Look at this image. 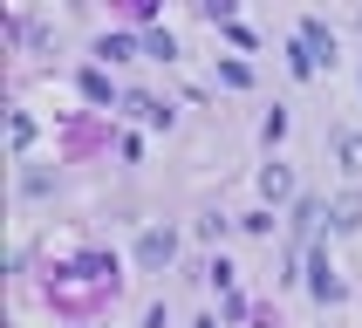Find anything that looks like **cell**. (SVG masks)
<instances>
[{
	"label": "cell",
	"mask_w": 362,
	"mask_h": 328,
	"mask_svg": "<svg viewBox=\"0 0 362 328\" xmlns=\"http://www.w3.org/2000/svg\"><path fill=\"white\" fill-rule=\"evenodd\" d=\"M171 260H178V233H171V226L137 233V274H164Z\"/></svg>",
	"instance_id": "6da1fadb"
},
{
	"label": "cell",
	"mask_w": 362,
	"mask_h": 328,
	"mask_svg": "<svg viewBox=\"0 0 362 328\" xmlns=\"http://www.w3.org/2000/svg\"><path fill=\"white\" fill-rule=\"evenodd\" d=\"M260 199H267V205L294 199V171H287V164H267V171H260Z\"/></svg>",
	"instance_id": "7a4b0ae2"
},
{
	"label": "cell",
	"mask_w": 362,
	"mask_h": 328,
	"mask_svg": "<svg viewBox=\"0 0 362 328\" xmlns=\"http://www.w3.org/2000/svg\"><path fill=\"white\" fill-rule=\"evenodd\" d=\"M301 41H308V55H315V62H335V35H328V20L308 14L301 20Z\"/></svg>",
	"instance_id": "3957f363"
},
{
	"label": "cell",
	"mask_w": 362,
	"mask_h": 328,
	"mask_svg": "<svg viewBox=\"0 0 362 328\" xmlns=\"http://www.w3.org/2000/svg\"><path fill=\"white\" fill-rule=\"evenodd\" d=\"M322 219H328V205H322V199H301V205H294V246L315 240V226H322Z\"/></svg>",
	"instance_id": "277c9868"
},
{
	"label": "cell",
	"mask_w": 362,
	"mask_h": 328,
	"mask_svg": "<svg viewBox=\"0 0 362 328\" xmlns=\"http://www.w3.org/2000/svg\"><path fill=\"white\" fill-rule=\"evenodd\" d=\"M328 226H335V233H362V199L356 192H342V199L328 205Z\"/></svg>",
	"instance_id": "5b68a950"
},
{
	"label": "cell",
	"mask_w": 362,
	"mask_h": 328,
	"mask_svg": "<svg viewBox=\"0 0 362 328\" xmlns=\"http://www.w3.org/2000/svg\"><path fill=\"white\" fill-rule=\"evenodd\" d=\"M335 164H342V178H362V130H342L335 137Z\"/></svg>",
	"instance_id": "8992f818"
},
{
	"label": "cell",
	"mask_w": 362,
	"mask_h": 328,
	"mask_svg": "<svg viewBox=\"0 0 362 328\" xmlns=\"http://www.w3.org/2000/svg\"><path fill=\"white\" fill-rule=\"evenodd\" d=\"M7 151H14V158H28V151H35V117H28V110H14V117H7Z\"/></svg>",
	"instance_id": "52a82bcc"
},
{
	"label": "cell",
	"mask_w": 362,
	"mask_h": 328,
	"mask_svg": "<svg viewBox=\"0 0 362 328\" xmlns=\"http://www.w3.org/2000/svg\"><path fill=\"white\" fill-rule=\"evenodd\" d=\"M308 287H315V301H342V281H335V266H328V260L308 266Z\"/></svg>",
	"instance_id": "ba28073f"
},
{
	"label": "cell",
	"mask_w": 362,
	"mask_h": 328,
	"mask_svg": "<svg viewBox=\"0 0 362 328\" xmlns=\"http://www.w3.org/2000/svg\"><path fill=\"white\" fill-rule=\"evenodd\" d=\"M123 110H130L137 123H171V110H164L158 96H123Z\"/></svg>",
	"instance_id": "9c48e42d"
},
{
	"label": "cell",
	"mask_w": 362,
	"mask_h": 328,
	"mask_svg": "<svg viewBox=\"0 0 362 328\" xmlns=\"http://www.w3.org/2000/svg\"><path fill=\"white\" fill-rule=\"evenodd\" d=\"M96 55H103V62H130V55H137V41H130V35H103Z\"/></svg>",
	"instance_id": "30bf717a"
},
{
	"label": "cell",
	"mask_w": 362,
	"mask_h": 328,
	"mask_svg": "<svg viewBox=\"0 0 362 328\" xmlns=\"http://www.w3.org/2000/svg\"><path fill=\"white\" fill-rule=\"evenodd\" d=\"M287 69H294V76H315V69H322V62H315V55H308V41H294V48H287Z\"/></svg>",
	"instance_id": "8fae6325"
},
{
	"label": "cell",
	"mask_w": 362,
	"mask_h": 328,
	"mask_svg": "<svg viewBox=\"0 0 362 328\" xmlns=\"http://www.w3.org/2000/svg\"><path fill=\"white\" fill-rule=\"evenodd\" d=\"M82 96H89V102H110V76H103V69H89V76H82Z\"/></svg>",
	"instance_id": "7c38bea8"
},
{
	"label": "cell",
	"mask_w": 362,
	"mask_h": 328,
	"mask_svg": "<svg viewBox=\"0 0 362 328\" xmlns=\"http://www.w3.org/2000/svg\"><path fill=\"white\" fill-rule=\"evenodd\" d=\"M260 137H267V144H281V137H287V110H267V123H260Z\"/></svg>",
	"instance_id": "4fadbf2b"
},
{
	"label": "cell",
	"mask_w": 362,
	"mask_h": 328,
	"mask_svg": "<svg viewBox=\"0 0 362 328\" xmlns=\"http://www.w3.org/2000/svg\"><path fill=\"white\" fill-rule=\"evenodd\" d=\"M144 55H158V62H171V55H178V41H171V35H151V41H144Z\"/></svg>",
	"instance_id": "5bb4252c"
},
{
	"label": "cell",
	"mask_w": 362,
	"mask_h": 328,
	"mask_svg": "<svg viewBox=\"0 0 362 328\" xmlns=\"http://www.w3.org/2000/svg\"><path fill=\"white\" fill-rule=\"evenodd\" d=\"M219 76H226V89H246V82H253V69H246V62H226Z\"/></svg>",
	"instance_id": "9a60e30c"
},
{
	"label": "cell",
	"mask_w": 362,
	"mask_h": 328,
	"mask_svg": "<svg viewBox=\"0 0 362 328\" xmlns=\"http://www.w3.org/2000/svg\"><path fill=\"white\" fill-rule=\"evenodd\" d=\"M199 328H219V322H199Z\"/></svg>",
	"instance_id": "2e32d148"
},
{
	"label": "cell",
	"mask_w": 362,
	"mask_h": 328,
	"mask_svg": "<svg viewBox=\"0 0 362 328\" xmlns=\"http://www.w3.org/2000/svg\"><path fill=\"white\" fill-rule=\"evenodd\" d=\"M356 28H362V20H356Z\"/></svg>",
	"instance_id": "e0dca14e"
}]
</instances>
